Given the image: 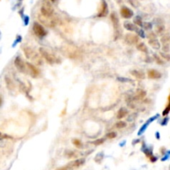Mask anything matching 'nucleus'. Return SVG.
Masks as SVG:
<instances>
[{
	"mask_svg": "<svg viewBox=\"0 0 170 170\" xmlns=\"http://www.w3.org/2000/svg\"><path fill=\"white\" fill-rule=\"evenodd\" d=\"M54 8L51 6L49 0H43L41 7V15L45 18H51L53 17Z\"/></svg>",
	"mask_w": 170,
	"mask_h": 170,
	"instance_id": "1",
	"label": "nucleus"
},
{
	"mask_svg": "<svg viewBox=\"0 0 170 170\" xmlns=\"http://www.w3.org/2000/svg\"><path fill=\"white\" fill-rule=\"evenodd\" d=\"M85 164V159L84 158H78L76 160H73L71 162H70L69 164H67L65 166L60 167L56 170H73L78 169L80 167H82L83 164Z\"/></svg>",
	"mask_w": 170,
	"mask_h": 170,
	"instance_id": "2",
	"label": "nucleus"
},
{
	"mask_svg": "<svg viewBox=\"0 0 170 170\" xmlns=\"http://www.w3.org/2000/svg\"><path fill=\"white\" fill-rule=\"evenodd\" d=\"M39 52L41 53V55L43 57V58L46 60V62L48 63V64L53 65V64H56V63L59 62H58V59H57V57H55L53 54L50 53L49 51H47L46 50V49H44V48L40 47V48H39Z\"/></svg>",
	"mask_w": 170,
	"mask_h": 170,
	"instance_id": "3",
	"label": "nucleus"
},
{
	"mask_svg": "<svg viewBox=\"0 0 170 170\" xmlns=\"http://www.w3.org/2000/svg\"><path fill=\"white\" fill-rule=\"evenodd\" d=\"M38 19H39V21L42 24H44L47 27H53L57 24V21L53 17H51V18H45V17L42 16V15H39Z\"/></svg>",
	"mask_w": 170,
	"mask_h": 170,
	"instance_id": "4",
	"label": "nucleus"
},
{
	"mask_svg": "<svg viewBox=\"0 0 170 170\" xmlns=\"http://www.w3.org/2000/svg\"><path fill=\"white\" fill-rule=\"evenodd\" d=\"M32 29H33L34 33H35L38 37H39V38H44L45 36L47 35V32L45 30V28L42 27V25H41L40 23H34Z\"/></svg>",
	"mask_w": 170,
	"mask_h": 170,
	"instance_id": "5",
	"label": "nucleus"
},
{
	"mask_svg": "<svg viewBox=\"0 0 170 170\" xmlns=\"http://www.w3.org/2000/svg\"><path fill=\"white\" fill-rule=\"evenodd\" d=\"M26 67H27V72H28V74L32 77L37 78L39 76L40 71H39V70L34 65H32L30 62H26Z\"/></svg>",
	"mask_w": 170,
	"mask_h": 170,
	"instance_id": "6",
	"label": "nucleus"
},
{
	"mask_svg": "<svg viewBox=\"0 0 170 170\" xmlns=\"http://www.w3.org/2000/svg\"><path fill=\"white\" fill-rule=\"evenodd\" d=\"M14 65H15V66L17 67V69L19 70L20 72H22V73H26L27 72L26 62H24V61L21 57H17L15 58Z\"/></svg>",
	"mask_w": 170,
	"mask_h": 170,
	"instance_id": "7",
	"label": "nucleus"
},
{
	"mask_svg": "<svg viewBox=\"0 0 170 170\" xmlns=\"http://www.w3.org/2000/svg\"><path fill=\"white\" fill-rule=\"evenodd\" d=\"M148 38H149V43L151 46L154 49H158L160 47V43L157 40V37L155 35V33L154 32H150L148 35Z\"/></svg>",
	"mask_w": 170,
	"mask_h": 170,
	"instance_id": "8",
	"label": "nucleus"
},
{
	"mask_svg": "<svg viewBox=\"0 0 170 170\" xmlns=\"http://www.w3.org/2000/svg\"><path fill=\"white\" fill-rule=\"evenodd\" d=\"M125 41L127 44L129 45H135L139 42V37L135 34L132 33H128L125 37Z\"/></svg>",
	"mask_w": 170,
	"mask_h": 170,
	"instance_id": "9",
	"label": "nucleus"
},
{
	"mask_svg": "<svg viewBox=\"0 0 170 170\" xmlns=\"http://www.w3.org/2000/svg\"><path fill=\"white\" fill-rule=\"evenodd\" d=\"M120 14H121L122 18L128 19L132 18L134 13H133L132 10L130 9L129 8H127V7H122L121 9H120Z\"/></svg>",
	"mask_w": 170,
	"mask_h": 170,
	"instance_id": "10",
	"label": "nucleus"
},
{
	"mask_svg": "<svg viewBox=\"0 0 170 170\" xmlns=\"http://www.w3.org/2000/svg\"><path fill=\"white\" fill-rule=\"evenodd\" d=\"M65 54H66V56L70 58H76V57H78L79 52L75 48L69 47L65 50Z\"/></svg>",
	"mask_w": 170,
	"mask_h": 170,
	"instance_id": "11",
	"label": "nucleus"
},
{
	"mask_svg": "<svg viewBox=\"0 0 170 170\" xmlns=\"http://www.w3.org/2000/svg\"><path fill=\"white\" fill-rule=\"evenodd\" d=\"M23 51H24V54H25V57L27 58V59H32V60H35V58L37 57V54L34 51L32 50L30 47H24L23 48Z\"/></svg>",
	"mask_w": 170,
	"mask_h": 170,
	"instance_id": "12",
	"label": "nucleus"
},
{
	"mask_svg": "<svg viewBox=\"0 0 170 170\" xmlns=\"http://www.w3.org/2000/svg\"><path fill=\"white\" fill-rule=\"evenodd\" d=\"M148 77L149 78H150V79H154V80H156V79H159V78H161V73L157 71V70H154V69H151V70H149L148 71Z\"/></svg>",
	"mask_w": 170,
	"mask_h": 170,
	"instance_id": "13",
	"label": "nucleus"
},
{
	"mask_svg": "<svg viewBox=\"0 0 170 170\" xmlns=\"http://www.w3.org/2000/svg\"><path fill=\"white\" fill-rule=\"evenodd\" d=\"M108 13V7L105 0L102 1V5H101V9L100 13L98 14V17H106Z\"/></svg>",
	"mask_w": 170,
	"mask_h": 170,
	"instance_id": "14",
	"label": "nucleus"
},
{
	"mask_svg": "<svg viewBox=\"0 0 170 170\" xmlns=\"http://www.w3.org/2000/svg\"><path fill=\"white\" fill-rule=\"evenodd\" d=\"M146 95V92L145 90H142V89H138L136 90V95H135V99L136 100H141V99H144Z\"/></svg>",
	"mask_w": 170,
	"mask_h": 170,
	"instance_id": "15",
	"label": "nucleus"
},
{
	"mask_svg": "<svg viewBox=\"0 0 170 170\" xmlns=\"http://www.w3.org/2000/svg\"><path fill=\"white\" fill-rule=\"evenodd\" d=\"M128 114V111L125 108H120L117 112V119H123L125 118Z\"/></svg>",
	"mask_w": 170,
	"mask_h": 170,
	"instance_id": "16",
	"label": "nucleus"
},
{
	"mask_svg": "<svg viewBox=\"0 0 170 170\" xmlns=\"http://www.w3.org/2000/svg\"><path fill=\"white\" fill-rule=\"evenodd\" d=\"M131 75H132L133 76H134L135 78H137V79H140V80H142V79H144V78H145V74H144L143 72L139 71H136V70H134V71H131Z\"/></svg>",
	"mask_w": 170,
	"mask_h": 170,
	"instance_id": "17",
	"label": "nucleus"
},
{
	"mask_svg": "<svg viewBox=\"0 0 170 170\" xmlns=\"http://www.w3.org/2000/svg\"><path fill=\"white\" fill-rule=\"evenodd\" d=\"M111 21H112V23H113L114 29H115V30H116V29L118 30V29H119V19H118L117 16H116L114 13H112V14H111Z\"/></svg>",
	"mask_w": 170,
	"mask_h": 170,
	"instance_id": "18",
	"label": "nucleus"
},
{
	"mask_svg": "<svg viewBox=\"0 0 170 170\" xmlns=\"http://www.w3.org/2000/svg\"><path fill=\"white\" fill-rule=\"evenodd\" d=\"M124 27L125 28L127 29L128 31H137L138 28L136 27V26L134 25L133 23H125L124 24Z\"/></svg>",
	"mask_w": 170,
	"mask_h": 170,
	"instance_id": "19",
	"label": "nucleus"
},
{
	"mask_svg": "<svg viewBox=\"0 0 170 170\" xmlns=\"http://www.w3.org/2000/svg\"><path fill=\"white\" fill-rule=\"evenodd\" d=\"M136 47H137L138 50L140 51H142V52H145V53H147V52H148V47H147V46H146L144 42H140L139 44H137Z\"/></svg>",
	"mask_w": 170,
	"mask_h": 170,
	"instance_id": "20",
	"label": "nucleus"
},
{
	"mask_svg": "<svg viewBox=\"0 0 170 170\" xmlns=\"http://www.w3.org/2000/svg\"><path fill=\"white\" fill-rule=\"evenodd\" d=\"M161 42L164 45L169 44V34H166V35H164V37H162Z\"/></svg>",
	"mask_w": 170,
	"mask_h": 170,
	"instance_id": "21",
	"label": "nucleus"
},
{
	"mask_svg": "<svg viewBox=\"0 0 170 170\" xmlns=\"http://www.w3.org/2000/svg\"><path fill=\"white\" fill-rule=\"evenodd\" d=\"M72 143H73V145H75L76 146V148H78V149H82V141L80 140V139H73V141H72Z\"/></svg>",
	"mask_w": 170,
	"mask_h": 170,
	"instance_id": "22",
	"label": "nucleus"
},
{
	"mask_svg": "<svg viewBox=\"0 0 170 170\" xmlns=\"http://www.w3.org/2000/svg\"><path fill=\"white\" fill-rule=\"evenodd\" d=\"M115 126H116V128H117V129H122V128H125V127L126 123L125 122V121L120 120V121H119V122H117V123H116Z\"/></svg>",
	"mask_w": 170,
	"mask_h": 170,
	"instance_id": "23",
	"label": "nucleus"
},
{
	"mask_svg": "<svg viewBox=\"0 0 170 170\" xmlns=\"http://www.w3.org/2000/svg\"><path fill=\"white\" fill-rule=\"evenodd\" d=\"M134 23L136 24V25L138 26H140V27H142V20H141V19L139 18V17H137V18H135V19H134Z\"/></svg>",
	"mask_w": 170,
	"mask_h": 170,
	"instance_id": "24",
	"label": "nucleus"
},
{
	"mask_svg": "<svg viewBox=\"0 0 170 170\" xmlns=\"http://www.w3.org/2000/svg\"><path fill=\"white\" fill-rule=\"evenodd\" d=\"M169 110H170V105L169 104H168V106H166V108L164 110V111H163V115L165 116V115H167L169 113Z\"/></svg>",
	"mask_w": 170,
	"mask_h": 170,
	"instance_id": "25",
	"label": "nucleus"
},
{
	"mask_svg": "<svg viewBox=\"0 0 170 170\" xmlns=\"http://www.w3.org/2000/svg\"><path fill=\"white\" fill-rule=\"evenodd\" d=\"M154 58H155V61H156V62L158 64H159V65H162V64H164V61L160 58V57L157 56V55H154Z\"/></svg>",
	"mask_w": 170,
	"mask_h": 170,
	"instance_id": "26",
	"label": "nucleus"
},
{
	"mask_svg": "<svg viewBox=\"0 0 170 170\" xmlns=\"http://www.w3.org/2000/svg\"><path fill=\"white\" fill-rule=\"evenodd\" d=\"M164 31V27L163 26H157L156 27V32L158 33H162Z\"/></svg>",
	"mask_w": 170,
	"mask_h": 170,
	"instance_id": "27",
	"label": "nucleus"
},
{
	"mask_svg": "<svg viewBox=\"0 0 170 170\" xmlns=\"http://www.w3.org/2000/svg\"><path fill=\"white\" fill-rule=\"evenodd\" d=\"M107 138L108 139H114L115 136H116V134L114 132H110L109 134H107Z\"/></svg>",
	"mask_w": 170,
	"mask_h": 170,
	"instance_id": "28",
	"label": "nucleus"
},
{
	"mask_svg": "<svg viewBox=\"0 0 170 170\" xmlns=\"http://www.w3.org/2000/svg\"><path fill=\"white\" fill-rule=\"evenodd\" d=\"M104 141H105V139L101 138V139H97V140H95V141H94V142H93V144L95 145H101L102 143H104Z\"/></svg>",
	"mask_w": 170,
	"mask_h": 170,
	"instance_id": "29",
	"label": "nucleus"
},
{
	"mask_svg": "<svg viewBox=\"0 0 170 170\" xmlns=\"http://www.w3.org/2000/svg\"><path fill=\"white\" fill-rule=\"evenodd\" d=\"M8 138H10L8 135H7V134H2V133L0 132V140L4 139H8Z\"/></svg>",
	"mask_w": 170,
	"mask_h": 170,
	"instance_id": "30",
	"label": "nucleus"
},
{
	"mask_svg": "<svg viewBox=\"0 0 170 170\" xmlns=\"http://www.w3.org/2000/svg\"><path fill=\"white\" fill-rule=\"evenodd\" d=\"M162 56H163V57H164L167 61H169V53H164V54H162Z\"/></svg>",
	"mask_w": 170,
	"mask_h": 170,
	"instance_id": "31",
	"label": "nucleus"
},
{
	"mask_svg": "<svg viewBox=\"0 0 170 170\" xmlns=\"http://www.w3.org/2000/svg\"><path fill=\"white\" fill-rule=\"evenodd\" d=\"M2 104H3V98H2V96L0 95V107H1V106H2Z\"/></svg>",
	"mask_w": 170,
	"mask_h": 170,
	"instance_id": "32",
	"label": "nucleus"
},
{
	"mask_svg": "<svg viewBox=\"0 0 170 170\" xmlns=\"http://www.w3.org/2000/svg\"><path fill=\"white\" fill-rule=\"evenodd\" d=\"M51 2H55V0H51Z\"/></svg>",
	"mask_w": 170,
	"mask_h": 170,
	"instance_id": "33",
	"label": "nucleus"
}]
</instances>
